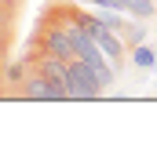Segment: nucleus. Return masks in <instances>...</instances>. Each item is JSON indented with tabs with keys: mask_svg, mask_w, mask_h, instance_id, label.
Returning <instances> with one entry per match:
<instances>
[{
	"mask_svg": "<svg viewBox=\"0 0 157 160\" xmlns=\"http://www.w3.org/2000/svg\"><path fill=\"white\" fill-rule=\"evenodd\" d=\"M66 88H69V98H99L106 84L99 80L95 66H88L84 58H69L66 62Z\"/></svg>",
	"mask_w": 157,
	"mask_h": 160,
	"instance_id": "1",
	"label": "nucleus"
},
{
	"mask_svg": "<svg viewBox=\"0 0 157 160\" xmlns=\"http://www.w3.org/2000/svg\"><path fill=\"white\" fill-rule=\"evenodd\" d=\"M22 98H33V102H69L55 84H48V80L40 77V73H33V69H30V77H26V84H22Z\"/></svg>",
	"mask_w": 157,
	"mask_h": 160,
	"instance_id": "2",
	"label": "nucleus"
},
{
	"mask_svg": "<svg viewBox=\"0 0 157 160\" xmlns=\"http://www.w3.org/2000/svg\"><path fill=\"white\" fill-rule=\"evenodd\" d=\"M95 44H99L102 51H106V58L113 62V66H124V48H128V44H121V33H113V29H102V33L95 37Z\"/></svg>",
	"mask_w": 157,
	"mask_h": 160,
	"instance_id": "3",
	"label": "nucleus"
},
{
	"mask_svg": "<svg viewBox=\"0 0 157 160\" xmlns=\"http://www.w3.org/2000/svg\"><path fill=\"white\" fill-rule=\"evenodd\" d=\"M132 62H135L139 69H154V62H157V48L135 44V48H132Z\"/></svg>",
	"mask_w": 157,
	"mask_h": 160,
	"instance_id": "4",
	"label": "nucleus"
},
{
	"mask_svg": "<svg viewBox=\"0 0 157 160\" xmlns=\"http://www.w3.org/2000/svg\"><path fill=\"white\" fill-rule=\"evenodd\" d=\"M84 4H95V8H106V11H121V15H128V8H132V0H84Z\"/></svg>",
	"mask_w": 157,
	"mask_h": 160,
	"instance_id": "5",
	"label": "nucleus"
},
{
	"mask_svg": "<svg viewBox=\"0 0 157 160\" xmlns=\"http://www.w3.org/2000/svg\"><path fill=\"white\" fill-rule=\"evenodd\" d=\"M121 37L128 40V48H135V44H143V40H146V26H128Z\"/></svg>",
	"mask_w": 157,
	"mask_h": 160,
	"instance_id": "6",
	"label": "nucleus"
},
{
	"mask_svg": "<svg viewBox=\"0 0 157 160\" xmlns=\"http://www.w3.org/2000/svg\"><path fill=\"white\" fill-rule=\"evenodd\" d=\"M4 58H8V48H0V80H4V69H8V62H4Z\"/></svg>",
	"mask_w": 157,
	"mask_h": 160,
	"instance_id": "7",
	"label": "nucleus"
},
{
	"mask_svg": "<svg viewBox=\"0 0 157 160\" xmlns=\"http://www.w3.org/2000/svg\"><path fill=\"white\" fill-rule=\"evenodd\" d=\"M154 73H157V62H154Z\"/></svg>",
	"mask_w": 157,
	"mask_h": 160,
	"instance_id": "8",
	"label": "nucleus"
},
{
	"mask_svg": "<svg viewBox=\"0 0 157 160\" xmlns=\"http://www.w3.org/2000/svg\"><path fill=\"white\" fill-rule=\"evenodd\" d=\"M0 4H4V0H0Z\"/></svg>",
	"mask_w": 157,
	"mask_h": 160,
	"instance_id": "9",
	"label": "nucleus"
}]
</instances>
